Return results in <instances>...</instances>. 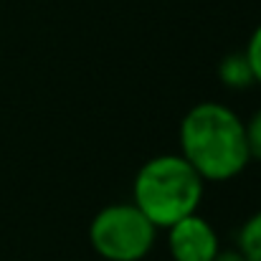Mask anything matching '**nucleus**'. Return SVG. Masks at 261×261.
<instances>
[{
	"instance_id": "nucleus-1",
	"label": "nucleus",
	"mask_w": 261,
	"mask_h": 261,
	"mask_svg": "<svg viewBox=\"0 0 261 261\" xmlns=\"http://www.w3.org/2000/svg\"><path fill=\"white\" fill-rule=\"evenodd\" d=\"M180 155L205 182H226L251 163L244 119L226 104L200 101L180 122Z\"/></svg>"
},
{
	"instance_id": "nucleus-2",
	"label": "nucleus",
	"mask_w": 261,
	"mask_h": 261,
	"mask_svg": "<svg viewBox=\"0 0 261 261\" xmlns=\"http://www.w3.org/2000/svg\"><path fill=\"white\" fill-rule=\"evenodd\" d=\"M205 180L177 155L150 158L135 175L132 203L147 216L155 228H170L180 218L198 213Z\"/></svg>"
},
{
	"instance_id": "nucleus-3",
	"label": "nucleus",
	"mask_w": 261,
	"mask_h": 261,
	"mask_svg": "<svg viewBox=\"0 0 261 261\" xmlns=\"http://www.w3.org/2000/svg\"><path fill=\"white\" fill-rule=\"evenodd\" d=\"M158 228L135 203L101 208L89 226L91 249L104 261H142L155 246Z\"/></svg>"
},
{
	"instance_id": "nucleus-4",
	"label": "nucleus",
	"mask_w": 261,
	"mask_h": 261,
	"mask_svg": "<svg viewBox=\"0 0 261 261\" xmlns=\"http://www.w3.org/2000/svg\"><path fill=\"white\" fill-rule=\"evenodd\" d=\"M168 231V249L173 261H213L221 251L218 231L198 213H190L173 223Z\"/></svg>"
},
{
	"instance_id": "nucleus-5",
	"label": "nucleus",
	"mask_w": 261,
	"mask_h": 261,
	"mask_svg": "<svg viewBox=\"0 0 261 261\" xmlns=\"http://www.w3.org/2000/svg\"><path fill=\"white\" fill-rule=\"evenodd\" d=\"M218 79L223 82V87L228 89H246L254 84V74L251 66L246 61V54H228L221 64H218Z\"/></svg>"
},
{
	"instance_id": "nucleus-6",
	"label": "nucleus",
	"mask_w": 261,
	"mask_h": 261,
	"mask_svg": "<svg viewBox=\"0 0 261 261\" xmlns=\"http://www.w3.org/2000/svg\"><path fill=\"white\" fill-rule=\"evenodd\" d=\"M236 249L246 256V261H261V211L244 221Z\"/></svg>"
},
{
	"instance_id": "nucleus-7",
	"label": "nucleus",
	"mask_w": 261,
	"mask_h": 261,
	"mask_svg": "<svg viewBox=\"0 0 261 261\" xmlns=\"http://www.w3.org/2000/svg\"><path fill=\"white\" fill-rule=\"evenodd\" d=\"M244 129H246V145H249L251 160H261V109H256L244 122Z\"/></svg>"
},
{
	"instance_id": "nucleus-8",
	"label": "nucleus",
	"mask_w": 261,
	"mask_h": 261,
	"mask_svg": "<svg viewBox=\"0 0 261 261\" xmlns=\"http://www.w3.org/2000/svg\"><path fill=\"white\" fill-rule=\"evenodd\" d=\"M246 61L251 66V74H254V82L261 84V25H256V31L251 33L249 43H246Z\"/></svg>"
},
{
	"instance_id": "nucleus-9",
	"label": "nucleus",
	"mask_w": 261,
	"mask_h": 261,
	"mask_svg": "<svg viewBox=\"0 0 261 261\" xmlns=\"http://www.w3.org/2000/svg\"><path fill=\"white\" fill-rule=\"evenodd\" d=\"M213 261H246V256H244L239 249H226V251L221 249V251L216 254V259Z\"/></svg>"
}]
</instances>
